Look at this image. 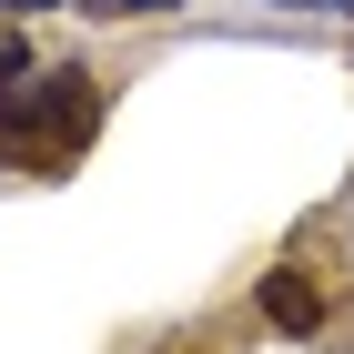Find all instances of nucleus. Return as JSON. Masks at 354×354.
I'll return each mask as SVG.
<instances>
[{"label": "nucleus", "mask_w": 354, "mask_h": 354, "mask_svg": "<svg viewBox=\"0 0 354 354\" xmlns=\"http://www.w3.org/2000/svg\"><path fill=\"white\" fill-rule=\"evenodd\" d=\"M0 10H51V0H0Z\"/></svg>", "instance_id": "nucleus-5"}, {"label": "nucleus", "mask_w": 354, "mask_h": 354, "mask_svg": "<svg viewBox=\"0 0 354 354\" xmlns=\"http://www.w3.org/2000/svg\"><path fill=\"white\" fill-rule=\"evenodd\" d=\"M0 82H30V30H0Z\"/></svg>", "instance_id": "nucleus-3"}, {"label": "nucleus", "mask_w": 354, "mask_h": 354, "mask_svg": "<svg viewBox=\"0 0 354 354\" xmlns=\"http://www.w3.org/2000/svg\"><path fill=\"white\" fill-rule=\"evenodd\" d=\"M91 122H102V102H91L82 71H41V82H10V102H0V162H71L91 142Z\"/></svg>", "instance_id": "nucleus-1"}, {"label": "nucleus", "mask_w": 354, "mask_h": 354, "mask_svg": "<svg viewBox=\"0 0 354 354\" xmlns=\"http://www.w3.org/2000/svg\"><path fill=\"white\" fill-rule=\"evenodd\" d=\"M263 314L283 334H314V314H324V304H314V283H304V273H263Z\"/></svg>", "instance_id": "nucleus-2"}, {"label": "nucleus", "mask_w": 354, "mask_h": 354, "mask_svg": "<svg viewBox=\"0 0 354 354\" xmlns=\"http://www.w3.org/2000/svg\"><path fill=\"white\" fill-rule=\"evenodd\" d=\"M82 10H102V21H122V10H172V0H82Z\"/></svg>", "instance_id": "nucleus-4"}]
</instances>
